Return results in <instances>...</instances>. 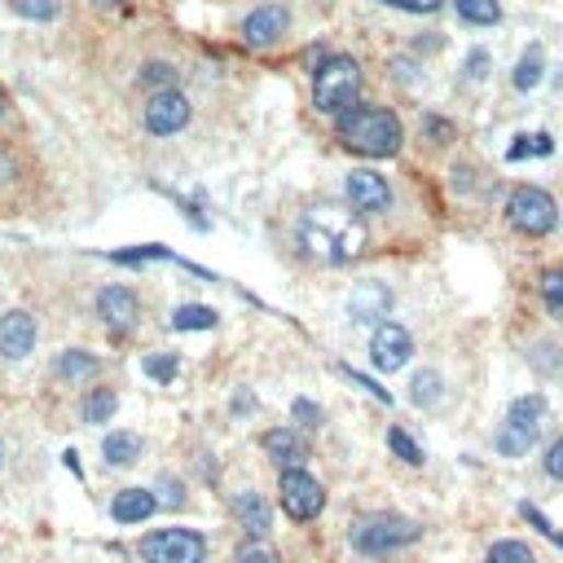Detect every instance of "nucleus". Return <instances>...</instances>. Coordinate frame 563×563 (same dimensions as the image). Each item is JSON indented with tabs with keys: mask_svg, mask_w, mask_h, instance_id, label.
I'll return each instance as SVG.
<instances>
[{
	"mask_svg": "<svg viewBox=\"0 0 563 563\" xmlns=\"http://www.w3.org/2000/svg\"><path fill=\"white\" fill-rule=\"evenodd\" d=\"M141 80H146V84H159L163 93H168V89H176V71H172L168 62H150V67L141 71Z\"/></svg>",
	"mask_w": 563,
	"mask_h": 563,
	"instance_id": "c85d7f7f",
	"label": "nucleus"
},
{
	"mask_svg": "<svg viewBox=\"0 0 563 563\" xmlns=\"http://www.w3.org/2000/svg\"><path fill=\"white\" fill-rule=\"evenodd\" d=\"M541 423H545V397H515L510 410H506V423H502V432L493 440L497 453L502 458L528 453L532 440H537V432H541Z\"/></svg>",
	"mask_w": 563,
	"mask_h": 563,
	"instance_id": "20e7f679",
	"label": "nucleus"
},
{
	"mask_svg": "<svg viewBox=\"0 0 563 563\" xmlns=\"http://www.w3.org/2000/svg\"><path fill=\"white\" fill-rule=\"evenodd\" d=\"M146 375L159 379V383L176 379V357H150V361H146Z\"/></svg>",
	"mask_w": 563,
	"mask_h": 563,
	"instance_id": "c756f323",
	"label": "nucleus"
},
{
	"mask_svg": "<svg viewBox=\"0 0 563 563\" xmlns=\"http://www.w3.org/2000/svg\"><path fill=\"white\" fill-rule=\"evenodd\" d=\"M0 462H5V445H0Z\"/></svg>",
	"mask_w": 563,
	"mask_h": 563,
	"instance_id": "58836bf2",
	"label": "nucleus"
},
{
	"mask_svg": "<svg viewBox=\"0 0 563 563\" xmlns=\"http://www.w3.org/2000/svg\"><path fill=\"white\" fill-rule=\"evenodd\" d=\"M58 375L62 379H89V375H97V357H89L84 348H71V353H62Z\"/></svg>",
	"mask_w": 563,
	"mask_h": 563,
	"instance_id": "5701e85b",
	"label": "nucleus"
},
{
	"mask_svg": "<svg viewBox=\"0 0 563 563\" xmlns=\"http://www.w3.org/2000/svg\"><path fill=\"white\" fill-rule=\"evenodd\" d=\"M541 62H545V58H541V49H537V45L519 58V67H515V89H519V93H528V89H537V84H541Z\"/></svg>",
	"mask_w": 563,
	"mask_h": 563,
	"instance_id": "4be33fe9",
	"label": "nucleus"
},
{
	"mask_svg": "<svg viewBox=\"0 0 563 563\" xmlns=\"http://www.w3.org/2000/svg\"><path fill=\"white\" fill-rule=\"evenodd\" d=\"M14 5H19L23 14H36V19H54V14H58L54 0H14Z\"/></svg>",
	"mask_w": 563,
	"mask_h": 563,
	"instance_id": "72a5a7b5",
	"label": "nucleus"
},
{
	"mask_svg": "<svg viewBox=\"0 0 563 563\" xmlns=\"http://www.w3.org/2000/svg\"><path fill=\"white\" fill-rule=\"evenodd\" d=\"M484 563H537V559H532V550H528L524 541L506 537V541H497V545L489 550V559H484Z\"/></svg>",
	"mask_w": 563,
	"mask_h": 563,
	"instance_id": "b1692460",
	"label": "nucleus"
},
{
	"mask_svg": "<svg viewBox=\"0 0 563 563\" xmlns=\"http://www.w3.org/2000/svg\"><path fill=\"white\" fill-rule=\"evenodd\" d=\"M102 458H106L111 467H128V462L141 458V440H137L133 432H111V436L102 440Z\"/></svg>",
	"mask_w": 563,
	"mask_h": 563,
	"instance_id": "6ab92c4d",
	"label": "nucleus"
},
{
	"mask_svg": "<svg viewBox=\"0 0 563 563\" xmlns=\"http://www.w3.org/2000/svg\"><path fill=\"white\" fill-rule=\"evenodd\" d=\"M264 453H268L277 467L300 471V467H305V458H309V445H305L296 432L282 427V432H268V436H264Z\"/></svg>",
	"mask_w": 563,
	"mask_h": 563,
	"instance_id": "dca6fc26",
	"label": "nucleus"
},
{
	"mask_svg": "<svg viewBox=\"0 0 563 563\" xmlns=\"http://www.w3.org/2000/svg\"><path fill=\"white\" fill-rule=\"evenodd\" d=\"M388 445H392V453H397L401 462L423 467V449H418V445H414V436H405L401 427H392V432H388Z\"/></svg>",
	"mask_w": 563,
	"mask_h": 563,
	"instance_id": "a878e982",
	"label": "nucleus"
},
{
	"mask_svg": "<svg viewBox=\"0 0 563 563\" xmlns=\"http://www.w3.org/2000/svg\"><path fill=\"white\" fill-rule=\"evenodd\" d=\"M97 313H102L106 326L128 331V326L137 322V296H133L128 287H106V291L97 296Z\"/></svg>",
	"mask_w": 563,
	"mask_h": 563,
	"instance_id": "2eb2a0df",
	"label": "nucleus"
},
{
	"mask_svg": "<svg viewBox=\"0 0 563 563\" xmlns=\"http://www.w3.org/2000/svg\"><path fill=\"white\" fill-rule=\"evenodd\" d=\"M216 326V309L207 305H185L172 313V331H211Z\"/></svg>",
	"mask_w": 563,
	"mask_h": 563,
	"instance_id": "412c9836",
	"label": "nucleus"
},
{
	"mask_svg": "<svg viewBox=\"0 0 563 563\" xmlns=\"http://www.w3.org/2000/svg\"><path fill=\"white\" fill-rule=\"evenodd\" d=\"M340 141L357 154H370V159H388L401 150V119L383 106H357L348 115H340Z\"/></svg>",
	"mask_w": 563,
	"mask_h": 563,
	"instance_id": "f03ea898",
	"label": "nucleus"
},
{
	"mask_svg": "<svg viewBox=\"0 0 563 563\" xmlns=\"http://www.w3.org/2000/svg\"><path fill=\"white\" fill-rule=\"evenodd\" d=\"M410 388H414V392H410V397H414V405H436L445 383H440V375L423 370V375H414V383H410Z\"/></svg>",
	"mask_w": 563,
	"mask_h": 563,
	"instance_id": "393cba45",
	"label": "nucleus"
},
{
	"mask_svg": "<svg viewBox=\"0 0 563 563\" xmlns=\"http://www.w3.org/2000/svg\"><path fill=\"white\" fill-rule=\"evenodd\" d=\"M348 203L357 207V211H388L392 207V189H388V181L379 176V172H370V168H357V172H348Z\"/></svg>",
	"mask_w": 563,
	"mask_h": 563,
	"instance_id": "9b49d317",
	"label": "nucleus"
},
{
	"mask_svg": "<svg viewBox=\"0 0 563 563\" xmlns=\"http://www.w3.org/2000/svg\"><path fill=\"white\" fill-rule=\"evenodd\" d=\"M32 348H36V318H32V313L14 309V313L0 318V353H5L10 361H19V357H27Z\"/></svg>",
	"mask_w": 563,
	"mask_h": 563,
	"instance_id": "f8f14e48",
	"label": "nucleus"
},
{
	"mask_svg": "<svg viewBox=\"0 0 563 563\" xmlns=\"http://www.w3.org/2000/svg\"><path fill=\"white\" fill-rule=\"evenodd\" d=\"M296 418H305L309 427H322V410L313 401H296Z\"/></svg>",
	"mask_w": 563,
	"mask_h": 563,
	"instance_id": "e433bc0d",
	"label": "nucleus"
},
{
	"mask_svg": "<svg viewBox=\"0 0 563 563\" xmlns=\"http://www.w3.org/2000/svg\"><path fill=\"white\" fill-rule=\"evenodd\" d=\"M361 93V67L353 58H326L313 80V102L322 115H348Z\"/></svg>",
	"mask_w": 563,
	"mask_h": 563,
	"instance_id": "7ed1b4c3",
	"label": "nucleus"
},
{
	"mask_svg": "<svg viewBox=\"0 0 563 563\" xmlns=\"http://www.w3.org/2000/svg\"><path fill=\"white\" fill-rule=\"evenodd\" d=\"M287 27H291V14L287 10H282V5H264V10H255L246 19L242 36H246V45H273Z\"/></svg>",
	"mask_w": 563,
	"mask_h": 563,
	"instance_id": "ddd939ff",
	"label": "nucleus"
},
{
	"mask_svg": "<svg viewBox=\"0 0 563 563\" xmlns=\"http://www.w3.org/2000/svg\"><path fill=\"white\" fill-rule=\"evenodd\" d=\"M277 493H282V510H287L291 519H313V515H322V506H326V489H322L305 467H300V471H282Z\"/></svg>",
	"mask_w": 563,
	"mask_h": 563,
	"instance_id": "6e6552de",
	"label": "nucleus"
},
{
	"mask_svg": "<svg viewBox=\"0 0 563 563\" xmlns=\"http://www.w3.org/2000/svg\"><path fill=\"white\" fill-rule=\"evenodd\" d=\"M238 563H277V559H273V550H264V545H242V550H238Z\"/></svg>",
	"mask_w": 563,
	"mask_h": 563,
	"instance_id": "f704fd0d",
	"label": "nucleus"
},
{
	"mask_svg": "<svg viewBox=\"0 0 563 563\" xmlns=\"http://www.w3.org/2000/svg\"><path fill=\"white\" fill-rule=\"evenodd\" d=\"M453 5H458V19L471 23V27H493V23H502V5H497V0H453Z\"/></svg>",
	"mask_w": 563,
	"mask_h": 563,
	"instance_id": "aec40b11",
	"label": "nucleus"
},
{
	"mask_svg": "<svg viewBox=\"0 0 563 563\" xmlns=\"http://www.w3.org/2000/svg\"><path fill=\"white\" fill-rule=\"evenodd\" d=\"M383 5L405 10V14H436V10H440V0H383Z\"/></svg>",
	"mask_w": 563,
	"mask_h": 563,
	"instance_id": "7c9ffc66",
	"label": "nucleus"
},
{
	"mask_svg": "<svg viewBox=\"0 0 563 563\" xmlns=\"http://www.w3.org/2000/svg\"><path fill=\"white\" fill-rule=\"evenodd\" d=\"M159 510V497L150 493V489H124V493H115V502H111V515L119 519V524H141V519H150Z\"/></svg>",
	"mask_w": 563,
	"mask_h": 563,
	"instance_id": "f3484780",
	"label": "nucleus"
},
{
	"mask_svg": "<svg viewBox=\"0 0 563 563\" xmlns=\"http://www.w3.org/2000/svg\"><path fill=\"white\" fill-rule=\"evenodd\" d=\"M506 220H510L519 233L541 238V233H554V225H559V203H554L545 189H537V185H519V189L510 194V203H506Z\"/></svg>",
	"mask_w": 563,
	"mask_h": 563,
	"instance_id": "39448f33",
	"label": "nucleus"
},
{
	"mask_svg": "<svg viewBox=\"0 0 563 563\" xmlns=\"http://www.w3.org/2000/svg\"><path fill=\"white\" fill-rule=\"evenodd\" d=\"M141 559L146 563H203L207 559V541L189 528H159L141 541Z\"/></svg>",
	"mask_w": 563,
	"mask_h": 563,
	"instance_id": "0eeeda50",
	"label": "nucleus"
},
{
	"mask_svg": "<svg viewBox=\"0 0 563 563\" xmlns=\"http://www.w3.org/2000/svg\"><path fill=\"white\" fill-rule=\"evenodd\" d=\"M545 475H550V480H563V436L545 449Z\"/></svg>",
	"mask_w": 563,
	"mask_h": 563,
	"instance_id": "473e14b6",
	"label": "nucleus"
},
{
	"mask_svg": "<svg viewBox=\"0 0 563 563\" xmlns=\"http://www.w3.org/2000/svg\"><path fill=\"white\" fill-rule=\"evenodd\" d=\"M537 291L550 309H563V268H545L541 282H537Z\"/></svg>",
	"mask_w": 563,
	"mask_h": 563,
	"instance_id": "bb28decb",
	"label": "nucleus"
},
{
	"mask_svg": "<svg viewBox=\"0 0 563 563\" xmlns=\"http://www.w3.org/2000/svg\"><path fill=\"white\" fill-rule=\"evenodd\" d=\"M388 309H392V291L383 287V282H361V287L353 291V300H348L353 322H375V318H388Z\"/></svg>",
	"mask_w": 563,
	"mask_h": 563,
	"instance_id": "4468645a",
	"label": "nucleus"
},
{
	"mask_svg": "<svg viewBox=\"0 0 563 563\" xmlns=\"http://www.w3.org/2000/svg\"><path fill=\"white\" fill-rule=\"evenodd\" d=\"M185 124H189V102H185L176 89L154 93V97L146 102V128H150L154 137H172V133H181Z\"/></svg>",
	"mask_w": 563,
	"mask_h": 563,
	"instance_id": "9d476101",
	"label": "nucleus"
},
{
	"mask_svg": "<svg viewBox=\"0 0 563 563\" xmlns=\"http://www.w3.org/2000/svg\"><path fill=\"white\" fill-rule=\"evenodd\" d=\"M115 392H93L89 397V405H84V423H106L111 414H115Z\"/></svg>",
	"mask_w": 563,
	"mask_h": 563,
	"instance_id": "cd10ccee",
	"label": "nucleus"
},
{
	"mask_svg": "<svg viewBox=\"0 0 563 563\" xmlns=\"http://www.w3.org/2000/svg\"><path fill=\"white\" fill-rule=\"evenodd\" d=\"M427 137H436V141H449V137H453V128H449L445 119H427Z\"/></svg>",
	"mask_w": 563,
	"mask_h": 563,
	"instance_id": "4c0bfd02",
	"label": "nucleus"
},
{
	"mask_svg": "<svg viewBox=\"0 0 563 563\" xmlns=\"http://www.w3.org/2000/svg\"><path fill=\"white\" fill-rule=\"evenodd\" d=\"M233 515L242 519V528H246L251 537H264V532H268V524H273V519H268L264 497H260V493H251V489L233 497Z\"/></svg>",
	"mask_w": 563,
	"mask_h": 563,
	"instance_id": "a211bd4d",
	"label": "nucleus"
},
{
	"mask_svg": "<svg viewBox=\"0 0 563 563\" xmlns=\"http://www.w3.org/2000/svg\"><path fill=\"white\" fill-rule=\"evenodd\" d=\"M410 357H414L410 331L397 326V322H379V331H375V340H370V361H375L383 375H392V370H405Z\"/></svg>",
	"mask_w": 563,
	"mask_h": 563,
	"instance_id": "1a4fd4ad",
	"label": "nucleus"
},
{
	"mask_svg": "<svg viewBox=\"0 0 563 563\" xmlns=\"http://www.w3.org/2000/svg\"><path fill=\"white\" fill-rule=\"evenodd\" d=\"M410 541H418V524L405 515H370L353 528V545L361 554H392Z\"/></svg>",
	"mask_w": 563,
	"mask_h": 563,
	"instance_id": "423d86ee",
	"label": "nucleus"
},
{
	"mask_svg": "<svg viewBox=\"0 0 563 563\" xmlns=\"http://www.w3.org/2000/svg\"><path fill=\"white\" fill-rule=\"evenodd\" d=\"M300 246L326 264H348L366 251V225L344 207H313L300 220Z\"/></svg>",
	"mask_w": 563,
	"mask_h": 563,
	"instance_id": "f257e3e1",
	"label": "nucleus"
},
{
	"mask_svg": "<svg viewBox=\"0 0 563 563\" xmlns=\"http://www.w3.org/2000/svg\"><path fill=\"white\" fill-rule=\"evenodd\" d=\"M467 76H471V80H484V76H489V54H484V49L467 58Z\"/></svg>",
	"mask_w": 563,
	"mask_h": 563,
	"instance_id": "c9c22d12",
	"label": "nucleus"
},
{
	"mask_svg": "<svg viewBox=\"0 0 563 563\" xmlns=\"http://www.w3.org/2000/svg\"><path fill=\"white\" fill-rule=\"evenodd\" d=\"M554 154V137L550 133H532L528 137V159H550Z\"/></svg>",
	"mask_w": 563,
	"mask_h": 563,
	"instance_id": "2f4dec72",
	"label": "nucleus"
}]
</instances>
